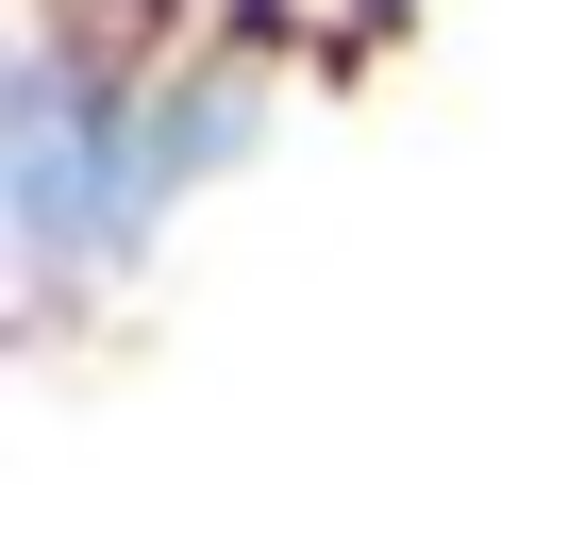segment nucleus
<instances>
[{
  "label": "nucleus",
  "mask_w": 568,
  "mask_h": 535,
  "mask_svg": "<svg viewBox=\"0 0 568 535\" xmlns=\"http://www.w3.org/2000/svg\"><path fill=\"white\" fill-rule=\"evenodd\" d=\"M234 134H251V84H168V101H134V234H151Z\"/></svg>",
  "instance_id": "nucleus-2"
},
{
  "label": "nucleus",
  "mask_w": 568,
  "mask_h": 535,
  "mask_svg": "<svg viewBox=\"0 0 568 535\" xmlns=\"http://www.w3.org/2000/svg\"><path fill=\"white\" fill-rule=\"evenodd\" d=\"M0 201H18V251L34 268H84L134 234V101H101L68 51L18 68V101H0Z\"/></svg>",
  "instance_id": "nucleus-1"
}]
</instances>
